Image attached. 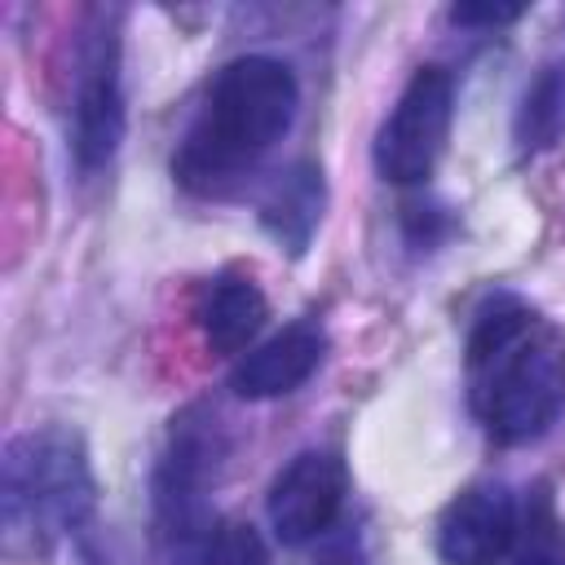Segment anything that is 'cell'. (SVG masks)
<instances>
[{
  "mask_svg": "<svg viewBox=\"0 0 565 565\" xmlns=\"http://www.w3.org/2000/svg\"><path fill=\"white\" fill-rule=\"evenodd\" d=\"M97 508V477L79 433L31 428L9 437L0 459V521L9 552H44L75 534Z\"/></svg>",
  "mask_w": 565,
  "mask_h": 565,
  "instance_id": "3957f363",
  "label": "cell"
},
{
  "mask_svg": "<svg viewBox=\"0 0 565 565\" xmlns=\"http://www.w3.org/2000/svg\"><path fill=\"white\" fill-rule=\"evenodd\" d=\"M269 318V300L265 291L243 278V274H225V278H212L194 305V322H199V335L212 353H243L260 327Z\"/></svg>",
  "mask_w": 565,
  "mask_h": 565,
  "instance_id": "30bf717a",
  "label": "cell"
},
{
  "mask_svg": "<svg viewBox=\"0 0 565 565\" xmlns=\"http://www.w3.org/2000/svg\"><path fill=\"white\" fill-rule=\"evenodd\" d=\"M561 132H565V62H547L521 93L512 137L525 154H539L556 146Z\"/></svg>",
  "mask_w": 565,
  "mask_h": 565,
  "instance_id": "7c38bea8",
  "label": "cell"
},
{
  "mask_svg": "<svg viewBox=\"0 0 565 565\" xmlns=\"http://www.w3.org/2000/svg\"><path fill=\"white\" fill-rule=\"evenodd\" d=\"M525 13V4H450L455 26H512Z\"/></svg>",
  "mask_w": 565,
  "mask_h": 565,
  "instance_id": "9a60e30c",
  "label": "cell"
},
{
  "mask_svg": "<svg viewBox=\"0 0 565 565\" xmlns=\"http://www.w3.org/2000/svg\"><path fill=\"white\" fill-rule=\"evenodd\" d=\"M322 353H327V331L318 322H291L234 362L230 388L243 402H269V397L296 393L318 371Z\"/></svg>",
  "mask_w": 565,
  "mask_h": 565,
  "instance_id": "9c48e42d",
  "label": "cell"
},
{
  "mask_svg": "<svg viewBox=\"0 0 565 565\" xmlns=\"http://www.w3.org/2000/svg\"><path fill=\"white\" fill-rule=\"evenodd\" d=\"M296 106L300 84L287 62L269 53L225 62L172 154V177L194 194L225 190L287 137Z\"/></svg>",
  "mask_w": 565,
  "mask_h": 565,
  "instance_id": "7a4b0ae2",
  "label": "cell"
},
{
  "mask_svg": "<svg viewBox=\"0 0 565 565\" xmlns=\"http://www.w3.org/2000/svg\"><path fill=\"white\" fill-rule=\"evenodd\" d=\"M468 402L503 446L547 433L565 406V335L516 296H490L468 331Z\"/></svg>",
  "mask_w": 565,
  "mask_h": 565,
  "instance_id": "6da1fadb",
  "label": "cell"
},
{
  "mask_svg": "<svg viewBox=\"0 0 565 565\" xmlns=\"http://www.w3.org/2000/svg\"><path fill=\"white\" fill-rule=\"evenodd\" d=\"M322 203H327V190H322V168L300 159L291 163L287 172H278V181L265 190L260 199V225L274 234V243H282L291 256H300L322 221Z\"/></svg>",
  "mask_w": 565,
  "mask_h": 565,
  "instance_id": "8fae6325",
  "label": "cell"
},
{
  "mask_svg": "<svg viewBox=\"0 0 565 565\" xmlns=\"http://www.w3.org/2000/svg\"><path fill=\"white\" fill-rule=\"evenodd\" d=\"M216 463H221V441H216V424L207 419H181L168 437V450L154 468V539L172 552L185 556L190 547L207 543V490L216 481Z\"/></svg>",
  "mask_w": 565,
  "mask_h": 565,
  "instance_id": "5b68a950",
  "label": "cell"
},
{
  "mask_svg": "<svg viewBox=\"0 0 565 565\" xmlns=\"http://www.w3.org/2000/svg\"><path fill=\"white\" fill-rule=\"evenodd\" d=\"M508 565H565V539H561L547 508L539 516H530V525L516 534V547L508 552Z\"/></svg>",
  "mask_w": 565,
  "mask_h": 565,
  "instance_id": "5bb4252c",
  "label": "cell"
},
{
  "mask_svg": "<svg viewBox=\"0 0 565 565\" xmlns=\"http://www.w3.org/2000/svg\"><path fill=\"white\" fill-rule=\"evenodd\" d=\"M450 119H455V79L446 66L428 62L406 79L397 106L384 115L375 132V146H371L375 172L393 185L428 181L437 159L446 154Z\"/></svg>",
  "mask_w": 565,
  "mask_h": 565,
  "instance_id": "277c9868",
  "label": "cell"
},
{
  "mask_svg": "<svg viewBox=\"0 0 565 565\" xmlns=\"http://www.w3.org/2000/svg\"><path fill=\"white\" fill-rule=\"evenodd\" d=\"M128 128L124 110V75H119V31L102 26L79 49L75 97H71V150L79 172H97L115 159Z\"/></svg>",
  "mask_w": 565,
  "mask_h": 565,
  "instance_id": "8992f818",
  "label": "cell"
},
{
  "mask_svg": "<svg viewBox=\"0 0 565 565\" xmlns=\"http://www.w3.org/2000/svg\"><path fill=\"white\" fill-rule=\"evenodd\" d=\"M344 494H349V468H344V459L335 450H300L269 481V494H265L269 530L287 547L313 543L318 534H327L340 521Z\"/></svg>",
  "mask_w": 565,
  "mask_h": 565,
  "instance_id": "52a82bcc",
  "label": "cell"
},
{
  "mask_svg": "<svg viewBox=\"0 0 565 565\" xmlns=\"http://www.w3.org/2000/svg\"><path fill=\"white\" fill-rule=\"evenodd\" d=\"M521 521L516 499L499 481H477L459 490L437 521V556L441 565H499L516 547Z\"/></svg>",
  "mask_w": 565,
  "mask_h": 565,
  "instance_id": "ba28073f",
  "label": "cell"
},
{
  "mask_svg": "<svg viewBox=\"0 0 565 565\" xmlns=\"http://www.w3.org/2000/svg\"><path fill=\"white\" fill-rule=\"evenodd\" d=\"M199 565H274V561L252 521H225L221 530L207 534Z\"/></svg>",
  "mask_w": 565,
  "mask_h": 565,
  "instance_id": "4fadbf2b",
  "label": "cell"
}]
</instances>
